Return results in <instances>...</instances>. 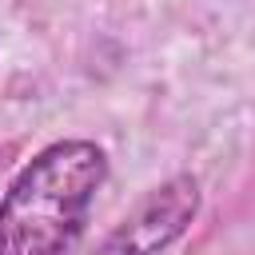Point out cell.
I'll use <instances>...</instances> for the list:
<instances>
[{
  "mask_svg": "<svg viewBox=\"0 0 255 255\" xmlns=\"http://www.w3.org/2000/svg\"><path fill=\"white\" fill-rule=\"evenodd\" d=\"M203 191L195 175H171L147 191L100 243L96 255H159L167 251L199 215Z\"/></svg>",
  "mask_w": 255,
  "mask_h": 255,
  "instance_id": "obj_2",
  "label": "cell"
},
{
  "mask_svg": "<svg viewBox=\"0 0 255 255\" xmlns=\"http://www.w3.org/2000/svg\"><path fill=\"white\" fill-rule=\"evenodd\" d=\"M104 183L108 155L92 139L40 147L0 199V255H68Z\"/></svg>",
  "mask_w": 255,
  "mask_h": 255,
  "instance_id": "obj_1",
  "label": "cell"
}]
</instances>
